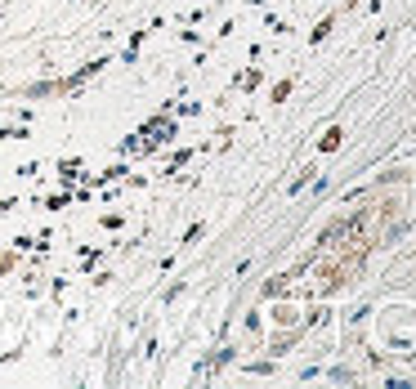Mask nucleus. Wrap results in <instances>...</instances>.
Returning <instances> with one entry per match:
<instances>
[]
</instances>
